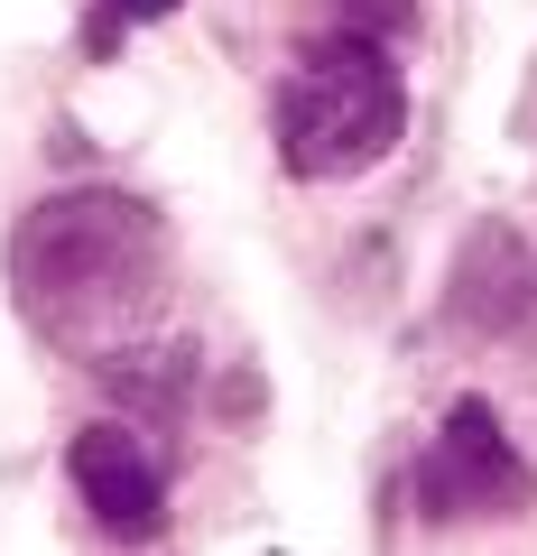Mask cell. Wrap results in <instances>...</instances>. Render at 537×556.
Segmentation results:
<instances>
[{
    "label": "cell",
    "mask_w": 537,
    "mask_h": 556,
    "mask_svg": "<svg viewBox=\"0 0 537 556\" xmlns=\"http://www.w3.org/2000/svg\"><path fill=\"white\" fill-rule=\"evenodd\" d=\"M65 473H75V492H84V510L102 519V529H120V538H149L158 529V510H167V473H158V455L140 445V427H84L75 445H65Z\"/></svg>",
    "instance_id": "277c9868"
},
{
    "label": "cell",
    "mask_w": 537,
    "mask_h": 556,
    "mask_svg": "<svg viewBox=\"0 0 537 556\" xmlns=\"http://www.w3.org/2000/svg\"><path fill=\"white\" fill-rule=\"evenodd\" d=\"M102 10H112V20H167L177 0H102Z\"/></svg>",
    "instance_id": "52a82bcc"
},
{
    "label": "cell",
    "mask_w": 537,
    "mask_h": 556,
    "mask_svg": "<svg viewBox=\"0 0 537 556\" xmlns=\"http://www.w3.org/2000/svg\"><path fill=\"white\" fill-rule=\"evenodd\" d=\"M167 288V223L140 195H47L10 232V298L56 353L75 362H120L149 343Z\"/></svg>",
    "instance_id": "6da1fadb"
},
{
    "label": "cell",
    "mask_w": 537,
    "mask_h": 556,
    "mask_svg": "<svg viewBox=\"0 0 537 556\" xmlns=\"http://www.w3.org/2000/svg\"><path fill=\"white\" fill-rule=\"evenodd\" d=\"M408 492H418L426 519H482V510H528L537 473L519 464V445L500 437L491 399H463V408L436 427V445H426V464H418Z\"/></svg>",
    "instance_id": "3957f363"
},
{
    "label": "cell",
    "mask_w": 537,
    "mask_h": 556,
    "mask_svg": "<svg viewBox=\"0 0 537 556\" xmlns=\"http://www.w3.org/2000/svg\"><path fill=\"white\" fill-rule=\"evenodd\" d=\"M455 316L473 325V334H519V325L537 316V260L519 251V232L482 223V232L463 241V260H455Z\"/></svg>",
    "instance_id": "5b68a950"
},
{
    "label": "cell",
    "mask_w": 537,
    "mask_h": 556,
    "mask_svg": "<svg viewBox=\"0 0 537 556\" xmlns=\"http://www.w3.org/2000/svg\"><path fill=\"white\" fill-rule=\"evenodd\" d=\"M408 130V84H398L389 38H361V28H334L297 56V75L279 84V159L287 177L334 186L380 167Z\"/></svg>",
    "instance_id": "7a4b0ae2"
},
{
    "label": "cell",
    "mask_w": 537,
    "mask_h": 556,
    "mask_svg": "<svg viewBox=\"0 0 537 556\" xmlns=\"http://www.w3.org/2000/svg\"><path fill=\"white\" fill-rule=\"evenodd\" d=\"M334 28H361V38H408V28H418V0H334Z\"/></svg>",
    "instance_id": "8992f818"
}]
</instances>
